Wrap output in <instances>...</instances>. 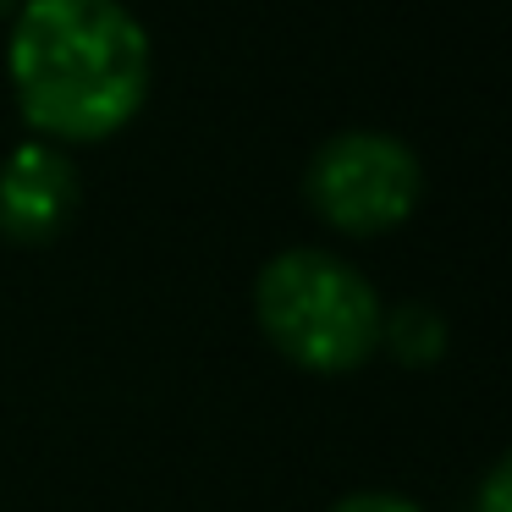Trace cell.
Returning <instances> with one entry per match:
<instances>
[{"mask_svg":"<svg viewBox=\"0 0 512 512\" xmlns=\"http://www.w3.org/2000/svg\"><path fill=\"white\" fill-rule=\"evenodd\" d=\"M6 72L17 111L45 144H105L144 111L155 50L122 0H23Z\"/></svg>","mask_w":512,"mask_h":512,"instance_id":"obj_1","label":"cell"},{"mask_svg":"<svg viewBox=\"0 0 512 512\" xmlns=\"http://www.w3.org/2000/svg\"><path fill=\"white\" fill-rule=\"evenodd\" d=\"M254 320L287 364L353 375L380 353V292L358 265L325 248H281L254 281Z\"/></svg>","mask_w":512,"mask_h":512,"instance_id":"obj_2","label":"cell"},{"mask_svg":"<svg viewBox=\"0 0 512 512\" xmlns=\"http://www.w3.org/2000/svg\"><path fill=\"white\" fill-rule=\"evenodd\" d=\"M303 199L331 232L380 237L397 232L424 199V166L402 138L353 127L325 138L303 171Z\"/></svg>","mask_w":512,"mask_h":512,"instance_id":"obj_3","label":"cell"},{"mask_svg":"<svg viewBox=\"0 0 512 512\" xmlns=\"http://www.w3.org/2000/svg\"><path fill=\"white\" fill-rule=\"evenodd\" d=\"M83 177L61 144L28 138L0 166V237L17 248H45L78 215Z\"/></svg>","mask_w":512,"mask_h":512,"instance_id":"obj_4","label":"cell"},{"mask_svg":"<svg viewBox=\"0 0 512 512\" xmlns=\"http://www.w3.org/2000/svg\"><path fill=\"white\" fill-rule=\"evenodd\" d=\"M380 347L391 358H402L408 369H424L446 353V320L435 309H424V303H402V309H391L380 320Z\"/></svg>","mask_w":512,"mask_h":512,"instance_id":"obj_5","label":"cell"},{"mask_svg":"<svg viewBox=\"0 0 512 512\" xmlns=\"http://www.w3.org/2000/svg\"><path fill=\"white\" fill-rule=\"evenodd\" d=\"M331 512H424V507L408 496H397V490H353V496H342Z\"/></svg>","mask_w":512,"mask_h":512,"instance_id":"obj_6","label":"cell"},{"mask_svg":"<svg viewBox=\"0 0 512 512\" xmlns=\"http://www.w3.org/2000/svg\"><path fill=\"white\" fill-rule=\"evenodd\" d=\"M507 474H512V468H507V457H501V463L485 474V485H479V496H474V507H468V512H512Z\"/></svg>","mask_w":512,"mask_h":512,"instance_id":"obj_7","label":"cell"},{"mask_svg":"<svg viewBox=\"0 0 512 512\" xmlns=\"http://www.w3.org/2000/svg\"><path fill=\"white\" fill-rule=\"evenodd\" d=\"M17 6H23V0H0V17H12Z\"/></svg>","mask_w":512,"mask_h":512,"instance_id":"obj_8","label":"cell"}]
</instances>
